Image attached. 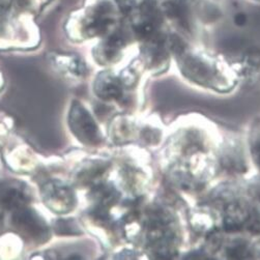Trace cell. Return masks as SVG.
<instances>
[{"label":"cell","mask_w":260,"mask_h":260,"mask_svg":"<svg viewBox=\"0 0 260 260\" xmlns=\"http://www.w3.org/2000/svg\"><path fill=\"white\" fill-rule=\"evenodd\" d=\"M70 125L73 133L81 141L89 144L99 141L98 127L91 116L80 104L74 103L70 114Z\"/></svg>","instance_id":"obj_1"},{"label":"cell","mask_w":260,"mask_h":260,"mask_svg":"<svg viewBox=\"0 0 260 260\" xmlns=\"http://www.w3.org/2000/svg\"><path fill=\"white\" fill-rule=\"evenodd\" d=\"M14 223L20 231L34 239H43L47 235V227L43 220L34 212L22 207L16 211Z\"/></svg>","instance_id":"obj_2"},{"label":"cell","mask_w":260,"mask_h":260,"mask_svg":"<svg viewBox=\"0 0 260 260\" xmlns=\"http://www.w3.org/2000/svg\"><path fill=\"white\" fill-rule=\"evenodd\" d=\"M44 196L47 205L57 212L70 210L74 205V195L64 185L53 181L44 188Z\"/></svg>","instance_id":"obj_3"},{"label":"cell","mask_w":260,"mask_h":260,"mask_svg":"<svg viewBox=\"0 0 260 260\" xmlns=\"http://www.w3.org/2000/svg\"><path fill=\"white\" fill-rule=\"evenodd\" d=\"M28 201V196L25 193L24 187H19L16 183L0 184V205L8 210H19L24 207Z\"/></svg>","instance_id":"obj_4"},{"label":"cell","mask_w":260,"mask_h":260,"mask_svg":"<svg viewBox=\"0 0 260 260\" xmlns=\"http://www.w3.org/2000/svg\"><path fill=\"white\" fill-rule=\"evenodd\" d=\"M95 91L103 99H114L120 94V87L114 78L109 75H102L96 81Z\"/></svg>","instance_id":"obj_5"},{"label":"cell","mask_w":260,"mask_h":260,"mask_svg":"<svg viewBox=\"0 0 260 260\" xmlns=\"http://www.w3.org/2000/svg\"><path fill=\"white\" fill-rule=\"evenodd\" d=\"M245 220V214L240 206H231L227 212L225 220V228L227 231H236L242 227Z\"/></svg>","instance_id":"obj_6"},{"label":"cell","mask_w":260,"mask_h":260,"mask_svg":"<svg viewBox=\"0 0 260 260\" xmlns=\"http://www.w3.org/2000/svg\"><path fill=\"white\" fill-rule=\"evenodd\" d=\"M4 14H5V7H4V5L0 4V21H2Z\"/></svg>","instance_id":"obj_7"}]
</instances>
